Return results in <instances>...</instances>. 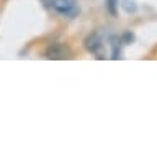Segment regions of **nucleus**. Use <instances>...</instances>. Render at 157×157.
<instances>
[{
	"mask_svg": "<svg viewBox=\"0 0 157 157\" xmlns=\"http://www.w3.org/2000/svg\"><path fill=\"white\" fill-rule=\"evenodd\" d=\"M46 7L54 8L57 13L66 15V17H75L78 13V5L75 0H49Z\"/></svg>",
	"mask_w": 157,
	"mask_h": 157,
	"instance_id": "nucleus-1",
	"label": "nucleus"
},
{
	"mask_svg": "<svg viewBox=\"0 0 157 157\" xmlns=\"http://www.w3.org/2000/svg\"><path fill=\"white\" fill-rule=\"evenodd\" d=\"M83 46H85V49L88 52L97 54L98 59L106 57L105 56V43H103V39L100 38V34H98V33L88 34V36L85 38V41H83Z\"/></svg>",
	"mask_w": 157,
	"mask_h": 157,
	"instance_id": "nucleus-2",
	"label": "nucleus"
},
{
	"mask_svg": "<svg viewBox=\"0 0 157 157\" xmlns=\"http://www.w3.org/2000/svg\"><path fill=\"white\" fill-rule=\"evenodd\" d=\"M46 57L52 59V61H64V59H71L72 57V51L71 48L61 43H54L51 46H48L46 49Z\"/></svg>",
	"mask_w": 157,
	"mask_h": 157,
	"instance_id": "nucleus-3",
	"label": "nucleus"
},
{
	"mask_svg": "<svg viewBox=\"0 0 157 157\" xmlns=\"http://www.w3.org/2000/svg\"><path fill=\"white\" fill-rule=\"evenodd\" d=\"M116 5H118V0H108L106 2L108 12H110L111 15H116Z\"/></svg>",
	"mask_w": 157,
	"mask_h": 157,
	"instance_id": "nucleus-4",
	"label": "nucleus"
},
{
	"mask_svg": "<svg viewBox=\"0 0 157 157\" xmlns=\"http://www.w3.org/2000/svg\"><path fill=\"white\" fill-rule=\"evenodd\" d=\"M123 7H124L126 12H134L136 10V5L132 2H129V0H124V5H123Z\"/></svg>",
	"mask_w": 157,
	"mask_h": 157,
	"instance_id": "nucleus-5",
	"label": "nucleus"
},
{
	"mask_svg": "<svg viewBox=\"0 0 157 157\" xmlns=\"http://www.w3.org/2000/svg\"><path fill=\"white\" fill-rule=\"evenodd\" d=\"M132 39H134V36H132L131 33H126V34H123V38H121V41L124 43V44H128V43H131Z\"/></svg>",
	"mask_w": 157,
	"mask_h": 157,
	"instance_id": "nucleus-6",
	"label": "nucleus"
}]
</instances>
